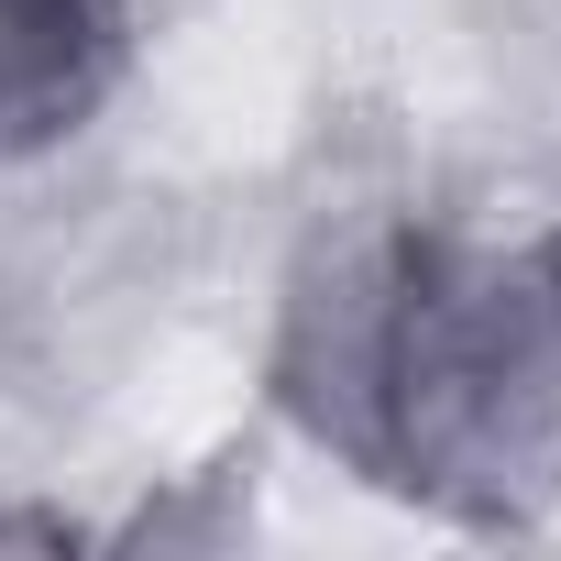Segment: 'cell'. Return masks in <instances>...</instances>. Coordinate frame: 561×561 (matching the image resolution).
<instances>
[{"instance_id":"2","label":"cell","mask_w":561,"mask_h":561,"mask_svg":"<svg viewBox=\"0 0 561 561\" xmlns=\"http://www.w3.org/2000/svg\"><path fill=\"white\" fill-rule=\"evenodd\" d=\"M133 0H0V154L78 133L122 78Z\"/></svg>"},{"instance_id":"1","label":"cell","mask_w":561,"mask_h":561,"mask_svg":"<svg viewBox=\"0 0 561 561\" xmlns=\"http://www.w3.org/2000/svg\"><path fill=\"white\" fill-rule=\"evenodd\" d=\"M364 451L462 528L561 506V231H419L375 275Z\"/></svg>"}]
</instances>
